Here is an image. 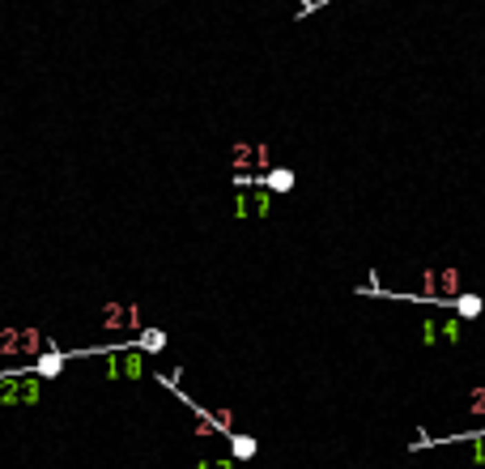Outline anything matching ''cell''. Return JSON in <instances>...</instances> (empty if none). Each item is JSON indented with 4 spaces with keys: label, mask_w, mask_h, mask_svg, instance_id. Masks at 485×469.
<instances>
[{
    "label": "cell",
    "mask_w": 485,
    "mask_h": 469,
    "mask_svg": "<svg viewBox=\"0 0 485 469\" xmlns=\"http://www.w3.org/2000/svg\"><path fill=\"white\" fill-rule=\"evenodd\" d=\"M464 290V282H459V269H426L422 274V290L413 294H396V299H426L434 307H443V299H451V294Z\"/></svg>",
    "instance_id": "1"
},
{
    "label": "cell",
    "mask_w": 485,
    "mask_h": 469,
    "mask_svg": "<svg viewBox=\"0 0 485 469\" xmlns=\"http://www.w3.org/2000/svg\"><path fill=\"white\" fill-rule=\"evenodd\" d=\"M102 354H107V380H145L149 376L141 345H115V350H102Z\"/></svg>",
    "instance_id": "2"
},
{
    "label": "cell",
    "mask_w": 485,
    "mask_h": 469,
    "mask_svg": "<svg viewBox=\"0 0 485 469\" xmlns=\"http://www.w3.org/2000/svg\"><path fill=\"white\" fill-rule=\"evenodd\" d=\"M39 350H47V341H43L39 329H5V333H0V354H9V358L39 354Z\"/></svg>",
    "instance_id": "3"
},
{
    "label": "cell",
    "mask_w": 485,
    "mask_h": 469,
    "mask_svg": "<svg viewBox=\"0 0 485 469\" xmlns=\"http://www.w3.org/2000/svg\"><path fill=\"white\" fill-rule=\"evenodd\" d=\"M102 329H145V316L141 303H107L102 307Z\"/></svg>",
    "instance_id": "4"
},
{
    "label": "cell",
    "mask_w": 485,
    "mask_h": 469,
    "mask_svg": "<svg viewBox=\"0 0 485 469\" xmlns=\"http://www.w3.org/2000/svg\"><path fill=\"white\" fill-rule=\"evenodd\" d=\"M443 307H447L451 316H459V320H477V316H485V299H481V294H473V290L451 294V299H443Z\"/></svg>",
    "instance_id": "5"
},
{
    "label": "cell",
    "mask_w": 485,
    "mask_h": 469,
    "mask_svg": "<svg viewBox=\"0 0 485 469\" xmlns=\"http://www.w3.org/2000/svg\"><path fill=\"white\" fill-rule=\"evenodd\" d=\"M64 358H68V350L47 345V350H39V358H34V376H39V380H56V376L64 372Z\"/></svg>",
    "instance_id": "6"
},
{
    "label": "cell",
    "mask_w": 485,
    "mask_h": 469,
    "mask_svg": "<svg viewBox=\"0 0 485 469\" xmlns=\"http://www.w3.org/2000/svg\"><path fill=\"white\" fill-rule=\"evenodd\" d=\"M260 184L268 192H294V171L290 166H268V171H260Z\"/></svg>",
    "instance_id": "7"
},
{
    "label": "cell",
    "mask_w": 485,
    "mask_h": 469,
    "mask_svg": "<svg viewBox=\"0 0 485 469\" xmlns=\"http://www.w3.org/2000/svg\"><path fill=\"white\" fill-rule=\"evenodd\" d=\"M226 443H230V457H235V461H251L255 452H260L255 435H243V431H230V435H226Z\"/></svg>",
    "instance_id": "8"
},
{
    "label": "cell",
    "mask_w": 485,
    "mask_h": 469,
    "mask_svg": "<svg viewBox=\"0 0 485 469\" xmlns=\"http://www.w3.org/2000/svg\"><path fill=\"white\" fill-rule=\"evenodd\" d=\"M247 196H251V213H255V218H268V213H273V192H268L264 184H251Z\"/></svg>",
    "instance_id": "9"
},
{
    "label": "cell",
    "mask_w": 485,
    "mask_h": 469,
    "mask_svg": "<svg viewBox=\"0 0 485 469\" xmlns=\"http://www.w3.org/2000/svg\"><path fill=\"white\" fill-rule=\"evenodd\" d=\"M451 439H464L473 448V461L485 465V431H464V435H447V439H434V443H451Z\"/></svg>",
    "instance_id": "10"
},
{
    "label": "cell",
    "mask_w": 485,
    "mask_h": 469,
    "mask_svg": "<svg viewBox=\"0 0 485 469\" xmlns=\"http://www.w3.org/2000/svg\"><path fill=\"white\" fill-rule=\"evenodd\" d=\"M137 333H141L137 345H141L145 354H162V350H166V333H162V329H137Z\"/></svg>",
    "instance_id": "11"
},
{
    "label": "cell",
    "mask_w": 485,
    "mask_h": 469,
    "mask_svg": "<svg viewBox=\"0 0 485 469\" xmlns=\"http://www.w3.org/2000/svg\"><path fill=\"white\" fill-rule=\"evenodd\" d=\"M439 345H459V316H439Z\"/></svg>",
    "instance_id": "12"
},
{
    "label": "cell",
    "mask_w": 485,
    "mask_h": 469,
    "mask_svg": "<svg viewBox=\"0 0 485 469\" xmlns=\"http://www.w3.org/2000/svg\"><path fill=\"white\" fill-rule=\"evenodd\" d=\"M251 158H255V145H247V141H239L235 150H230V166H235V171H247Z\"/></svg>",
    "instance_id": "13"
},
{
    "label": "cell",
    "mask_w": 485,
    "mask_h": 469,
    "mask_svg": "<svg viewBox=\"0 0 485 469\" xmlns=\"http://www.w3.org/2000/svg\"><path fill=\"white\" fill-rule=\"evenodd\" d=\"M422 345H426V350L439 345V316H426L422 320Z\"/></svg>",
    "instance_id": "14"
},
{
    "label": "cell",
    "mask_w": 485,
    "mask_h": 469,
    "mask_svg": "<svg viewBox=\"0 0 485 469\" xmlns=\"http://www.w3.org/2000/svg\"><path fill=\"white\" fill-rule=\"evenodd\" d=\"M468 414L473 418H485V388H473L468 392Z\"/></svg>",
    "instance_id": "15"
},
{
    "label": "cell",
    "mask_w": 485,
    "mask_h": 469,
    "mask_svg": "<svg viewBox=\"0 0 485 469\" xmlns=\"http://www.w3.org/2000/svg\"><path fill=\"white\" fill-rule=\"evenodd\" d=\"M235 218H251V196H247V188H239V196H235Z\"/></svg>",
    "instance_id": "16"
},
{
    "label": "cell",
    "mask_w": 485,
    "mask_h": 469,
    "mask_svg": "<svg viewBox=\"0 0 485 469\" xmlns=\"http://www.w3.org/2000/svg\"><path fill=\"white\" fill-rule=\"evenodd\" d=\"M213 469H235V457H213Z\"/></svg>",
    "instance_id": "17"
},
{
    "label": "cell",
    "mask_w": 485,
    "mask_h": 469,
    "mask_svg": "<svg viewBox=\"0 0 485 469\" xmlns=\"http://www.w3.org/2000/svg\"><path fill=\"white\" fill-rule=\"evenodd\" d=\"M196 469H213V457H204V461H196Z\"/></svg>",
    "instance_id": "18"
}]
</instances>
